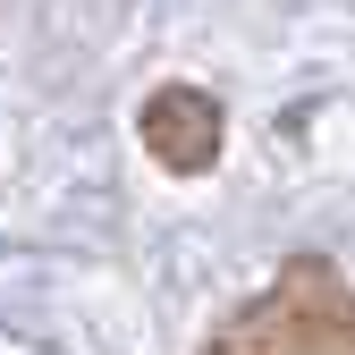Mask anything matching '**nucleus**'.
Instances as JSON below:
<instances>
[{"instance_id":"f257e3e1","label":"nucleus","mask_w":355,"mask_h":355,"mask_svg":"<svg viewBox=\"0 0 355 355\" xmlns=\"http://www.w3.org/2000/svg\"><path fill=\"white\" fill-rule=\"evenodd\" d=\"M203 355H355V288L330 262H288L211 330Z\"/></svg>"}]
</instances>
